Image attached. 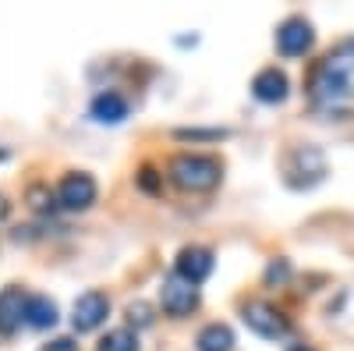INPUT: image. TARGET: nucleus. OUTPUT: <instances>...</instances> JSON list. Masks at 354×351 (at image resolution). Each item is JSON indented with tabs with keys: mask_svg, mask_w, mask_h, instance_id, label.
Segmentation results:
<instances>
[{
	"mask_svg": "<svg viewBox=\"0 0 354 351\" xmlns=\"http://www.w3.org/2000/svg\"><path fill=\"white\" fill-rule=\"evenodd\" d=\"M308 93L312 100H322V103L354 96V43L340 46L326 61H319V68L308 78Z\"/></svg>",
	"mask_w": 354,
	"mask_h": 351,
	"instance_id": "obj_1",
	"label": "nucleus"
},
{
	"mask_svg": "<svg viewBox=\"0 0 354 351\" xmlns=\"http://www.w3.org/2000/svg\"><path fill=\"white\" fill-rule=\"evenodd\" d=\"M170 178L188 188V192H209L220 181V163L213 156H198V153H185L170 163Z\"/></svg>",
	"mask_w": 354,
	"mask_h": 351,
	"instance_id": "obj_2",
	"label": "nucleus"
},
{
	"mask_svg": "<svg viewBox=\"0 0 354 351\" xmlns=\"http://www.w3.org/2000/svg\"><path fill=\"white\" fill-rule=\"evenodd\" d=\"M283 174H287V185L308 188V185H315L322 174H326V160H322V153L315 150V145H298V150L287 153Z\"/></svg>",
	"mask_w": 354,
	"mask_h": 351,
	"instance_id": "obj_3",
	"label": "nucleus"
},
{
	"mask_svg": "<svg viewBox=\"0 0 354 351\" xmlns=\"http://www.w3.org/2000/svg\"><path fill=\"white\" fill-rule=\"evenodd\" d=\"M160 302H163V309H167L170 316H188V312L198 305V291H195L192 280H185L181 273L174 270V273L163 280V287H160Z\"/></svg>",
	"mask_w": 354,
	"mask_h": 351,
	"instance_id": "obj_4",
	"label": "nucleus"
},
{
	"mask_svg": "<svg viewBox=\"0 0 354 351\" xmlns=\"http://www.w3.org/2000/svg\"><path fill=\"white\" fill-rule=\"evenodd\" d=\"M241 316H245L248 330H255L259 337H270V341H277V337H283V334L290 330L287 316L277 312L273 305H266V302H248Z\"/></svg>",
	"mask_w": 354,
	"mask_h": 351,
	"instance_id": "obj_5",
	"label": "nucleus"
},
{
	"mask_svg": "<svg viewBox=\"0 0 354 351\" xmlns=\"http://www.w3.org/2000/svg\"><path fill=\"white\" fill-rule=\"evenodd\" d=\"M312 25L305 21V18H287L280 28H277V50L283 53V57H301V53H308V46H312Z\"/></svg>",
	"mask_w": 354,
	"mask_h": 351,
	"instance_id": "obj_6",
	"label": "nucleus"
},
{
	"mask_svg": "<svg viewBox=\"0 0 354 351\" xmlns=\"http://www.w3.org/2000/svg\"><path fill=\"white\" fill-rule=\"evenodd\" d=\"M106 312H110V302H106V295L103 291H85V295L75 302V316H71V323H75V330H96L103 319H106Z\"/></svg>",
	"mask_w": 354,
	"mask_h": 351,
	"instance_id": "obj_7",
	"label": "nucleus"
},
{
	"mask_svg": "<svg viewBox=\"0 0 354 351\" xmlns=\"http://www.w3.org/2000/svg\"><path fill=\"white\" fill-rule=\"evenodd\" d=\"M57 199H61V206H68V210H85V206H93V199H96V181L88 178V174H68L61 181V188H57Z\"/></svg>",
	"mask_w": 354,
	"mask_h": 351,
	"instance_id": "obj_8",
	"label": "nucleus"
},
{
	"mask_svg": "<svg viewBox=\"0 0 354 351\" xmlns=\"http://www.w3.org/2000/svg\"><path fill=\"white\" fill-rule=\"evenodd\" d=\"M177 273H181L185 280H192V284H202L205 277L213 273V252L198 249V245L181 249V255H177Z\"/></svg>",
	"mask_w": 354,
	"mask_h": 351,
	"instance_id": "obj_9",
	"label": "nucleus"
},
{
	"mask_svg": "<svg viewBox=\"0 0 354 351\" xmlns=\"http://www.w3.org/2000/svg\"><path fill=\"white\" fill-rule=\"evenodd\" d=\"M252 93H255V100H262V103H280V100H287V75L277 71V68L259 71L255 82H252Z\"/></svg>",
	"mask_w": 354,
	"mask_h": 351,
	"instance_id": "obj_10",
	"label": "nucleus"
},
{
	"mask_svg": "<svg viewBox=\"0 0 354 351\" xmlns=\"http://www.w3.org/2000/svg\"><path fill=\"white\" fill-rule=\"evenodd\" d=\"M93 117L96 121H106V125H117L128 117V100L117 96V93H100L93 100Z\"/></svg>",
	"mask_w": 354,
	"mask_h": 351,
	"instance_id": "obj_11",
	"label": "nucleus"
},
{
	"mask_svg": "<svg viewBox=\"0 0 354 351\" xmlns=\"http://www.w3.org/2000/svg\"><path fill=\"white\" fill-rule=\"evenodd\" d=\"M25 323L28 327H53L57 323V305L46 298V295H32V298H25Z\"/></svg>",
	"mask_w": 354,
	"mask_h": 351,
	"instance_id": "obj_12",
	"label": "nucleus"
},
{
	"mask_svg": "<svg viewBox=\"0 0 354 351\" xmlns=\"http://www.w3.org/2000/svg\"><path fill=\"white\" fill-rule=\"evenodd\" d=\"M18 319H25V302L21 291H0V334H11Z\"/></svg>",
	"mask_w": 354,
	"mask_h": 351,
	"instance_id": "obj_13",
	"label": "nucleus"
},
{
	"mask_svg": "<svg viewBox=\"0 0 354 351\" xmlns=\"http://www.w3.org/2000/svg\"><path fill=\"white\" fill-rule=\"evenodd\" d=\"M234 348V334L223 323H213L198 334V351H230Z\"/></svg>",
	"mask_w": 354,
	"mask_h": 351,
	"instance_id": "obj_14",
	"label": "nucleus"
},
{
	"mask_svg": "<svg viewBox=\"0 0 354 351\" xmlns=\"http://www.w3.org/2000/svg\"><path fill=\"white\" fill-rule=\"evenodd\" d=\"M100 351H138V341L131 330H113L100 341Z\"/></svg>",
	"mask_w": 354,
	"mask_h": 351,
	"instance_id": "obj_15",
	"label": "nucleus"
},
{
	"mask_svg": "<svg viewBox=\"0 0 354 351\" xmlns=\"http://www.w3.org/2000/svg\"><path fill=\"white\" fill-rule=\"evenodd\" d=\"M128 316H131V323H138V327H145V323H153V316H149V305H131L128 309Z\"/></svg>",
	"mask_w": 354,
	"mask_h": 351,
	"instance_id": "obj_16",
	"label": "nucleus"
},
{
	"mask_svg": "<svg viewBox=\"0 0 354 351\" xmlns=\"http://www.w3.org/2000/svg\"><path fill=\"white\" fill-rule=\"evenodd\" d=\"M138 185H142L145 192H156V188H160V181H156V170H149V167H145V170L138 174Z\"/></svg>",
	"mask_w": 354,
	"mask_h": 351,
	"instance_id": "obj_17",
	"label": "nucleus"
},
{
	"mask_svg": "<svg viewBox=\"0 0 354 351\" xmlns=\"http://www.w3.org/2000/svg\"><path fill=\"white\" fill-rule=\"evenodd\" d=\"M287 277V262L280 259V262H273V267H270V273H266V280H283Z\"/></svg>",
	"mask_w": 354,
	"mask_h": 351,
	"instance_id": "obj_18",
	"label": "nucleus"
},
{
	"mask_svg": "<svg viewBox=\"0 0 354 351\" xmlns=\"http://www.w3.org/2000/svg\"><path fill=\"white\" fill-rule=\"evenodd\" d=\"M43 351H75V341H68V337H61V341H53V344H46Z\"/></svg>",
	"mask_w": 354,
	"mask_h": 351,
	"instance_id": "obj_19",
	"label": "nucleus"
},
{
	"mask_svg": "<svg viewBox=\"0 0 354 351\" xmlns=\"http://www.w3.org/2000/svg\"><path fill=\"white\" fill-rule=\"evenodd\" d=\"M290 351H312V348H305V344H298V348H290Z\"/></svg>",
	"mask_w": 354,
	"mask_h": 351,
	"instance_id": "obj_20",
	"label": "nucleus"
}]
</instances>
